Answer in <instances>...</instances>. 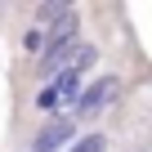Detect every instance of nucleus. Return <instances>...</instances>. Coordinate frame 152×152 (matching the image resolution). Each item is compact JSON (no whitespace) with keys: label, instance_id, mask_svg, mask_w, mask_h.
Masks as SVG:
<instances>
[{"label":"nucleus","instance_id":"1","mask_svg":"<svg viewBox=\"0 0 152 152\" xmlns=\"http://www.w3.org/2000/svg\"><path fill=\"white\" fill-rule=\"evenodd\" d=\"M76 45H81V18H76V14H63L54 27H45V45H40V54H36L40 81H49L58 67H67V58L76 54Z\"/></svg>","mask_w":152,"mask_h":152},{"label":"nucleus","instance_id":"2","mask_svg":"<svg viewBox=\"0 0 152 152\" xmlns=\"http://www.w3.org/2000/svg\"><path fill=\"white\" fill-rule=\"evenodd\" d=\"M76 94H81V72H76V67H58L54 76H49V81L36 90V112H49V116H58V107L63 103H72Z\"/></svg>","mask_w":152,"mask_h":152},{"label":"nucleus","instance_id":"3","mask_svg":"<svg viewBox=\"0 0 152 152\" xmlns=\"http://www.w3.org/2000/svg\"><path fill=\"white\" fill-rule=\"evenodd\" d=\"M116 94H121V81H116V76H94V81L72 99V121H94V116H103Z\"/></svg>","mask_w":152,"mask_h":152},{"label":"nucleus","instance_id":"4","mask_svg":"<svg viewBox=\"0 0 152 152\" xmlns=\"http://www.w3.org/2000/svg\"><path fill=\"white\" fill-rule=\"evenodd\" d=\"M72 139H76V121H72V116H49L27 152H63Z\"/></svg>","mask_w":152,"mask_h":152},{"label":"nucleus","instance_id":"5","mask_svg":"<svg viewBox=\"0 0 152 152\" xmlns=\"http://www.w3.org/2000/svg\"><path fill=\"white\" fill-rule=\"evenodd\" d=\"M63 152H107V134H81V139H72Z\"/></svg>","mask_w":152,"mask_h":152},{"label":"nucleus","instance_id":"6","mask_svg":"<svg viewBox=\"0 0 152 152\" xmlns=\"http://www.w3.org/2000/svg\"><path fill=\"white\" fill-rule=\"evenodd\" d=\"M40 45H45V31H40V27H27V36H23V49H27V54H40Z\"/></svg>","mask_w":152,"mask_h":152}]
</instances>
